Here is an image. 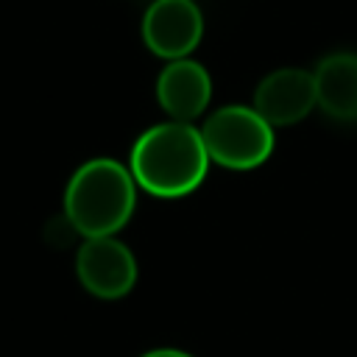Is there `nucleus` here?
<instances>
[{
    "label": "nucleus",
    "mask_w": 357,
    "mask_h": 357,
    "mask_svg": "<svg viewBox=\"0 0 357 357\" xmlns=\"http://www.w3.org/2000/svg\"><path fill=\"white\" fill-rule=\"evenodd\" d=\"M156 100L170 120L192 123L198 120L212 100V75L195 59L167 61L156 78Z\"/></svg>",
    "instance_id": "0eeeda50"
},
{
    "label": "nucleus",
    "mask_w": 357,
    "mask_h": 357,
    "mask_svg": "<svg viewBox=\"0 0 357 357\" xmlns=\"http://www.w3.org/2000/svg\"><path fill=\"white\" fill-rule=\"evenodd\" d=\"M312 78L318 109L337 123H357V53L340 50L324 56Z\"/></svg>",
    "instance_id": "6e6552de"
},
{
    "label": "nucleus",
    "mask_w": 357,
    "mask_h": 357,
    "mask_svg": "<svg viewBox=\"0 0 357 357\" xmlns=\"http://www.w3.org/2000/svg\"><path fill=\"white\" fill-rule=\"evenodd\" d=\"M209 153L201 128L165 120L145 128L131 145L128 170L139 190L153 198H184L195 192L209 173Z\"/></svg>",
    "instance_id": "f257e3e1"
},
{
    "label": "nucleus",
    "mask_w": 357,
    "mask_h": 357,
    "mask_svg": "<svg viewBox=\"0 0 357 357\" xmlns=\"http://www.w3.org/2000/svg\"><path fill=\"white\" fill-rule=\"evenodd\" d=\"M137 181L128 165L112 156L84 162L64 187V218L75 234L112 237L134 215Z\"/></svg>",
    "instance_id": "f03ea898"
},
{
    "label": "nucleus",
    "mask_w": 357,
    "mask_h": 357,
    "mask_svg": "<svg viewBox=\"0 0 357 357\" xmlns=\"http://www.w3.org/2000/svg\"><path fill=\"white\" fill-rule=\"evenodd\" d=\"M204 36V14L195 0H153L142 14L145 47L165 59H187Z\"/></svg>",
    "instance_id": "39448f33"
},
{
    "label": "nucleus",
    "mask_w": 357,
    "mask_h": 357,
    "mask_svg": "<svg viewBox=\"0 0 357 357\" xmlns=\"http://www.w3.org/2000/svg\"><path fill=\"white\" fill-rule=\"evenodd\" d=\"M201 137L209 159L229 170H254L265 165L276 145L273 126L265 123L254 106L243 103L215 109L204 120Z\"/></svg>",
    "instance_id": "7ed1b4c3"
},
{
    "label": "nucleus",
    "mask_w": 357,
    "mask_h": 357,
    "mask_svg": "<svg viewBox=\"0 0 357 357\" xmlns=\"http://www.w3.org/2000/svg\"><path fill=\"white\" fill-rule=\"evenodd\" d=\"M139 357H192V354H190V351H184V349L162 346V349H151V351H145V354H139Z\"/></svg>",
    "instance_id": "1a4fd4ad"
},
{
    "label": "nucleus",
    "mask_w": 357,
    "mask_h": 357,
    "mask_svg": "<svg viewBox=\"0 0 357 357\" xmlns=\"http://www.w3.org/2000/svg\"><path fill=\"white\" fill-rule=\"evenodd\" d=\"M251 106L273 128L296 126L318 106L315 78L301 67H279L257 84Z\"/></svg>",
    "instance_id": "423d86ee"
},
{
    "label": "nucleus",
    "mask_w": 357,
    "mask_h": 357,
    "mask_svg": "<svg viewBox=\"0 0 357 357\" xmlns=\"http://www.w3.org/2000/svg\"><path fill=\"white\" fill-rule=\"evenodd\" d=\"M75 276L95 298H123L137 284V257L117 234L86 237L75 251Z\"/></svg>",
    "instance_id": "20e7f679"
}]
</instances>
